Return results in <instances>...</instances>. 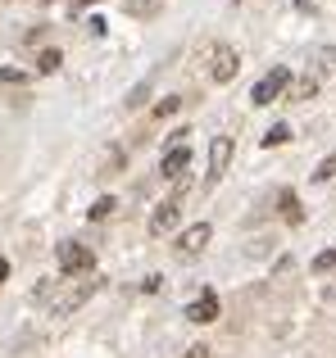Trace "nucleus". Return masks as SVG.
<instances>
[{"label": "nucleus", "mask_w": 336, "mask_h": 358, "mask_svg": "<svg viewBox=\"0 0 336 358\" xmlns=\"http://www.w3.org/2000/svg\"><path fill=\"white\" fill-rule=\"evenodd\" d=\"M286 87H291V69H268L264 78L255 82V91H250V100H255V105H268V100H277V96H282Z\"/></svg>", "instance_id": "f257e3e1"}, {"label": "nucleus", "mask_w": 336, "mask_h": 358, "mask_svg": "<svg viewBox=\"0 0 336 358\" xmlns=\"http://www.w3.org/2000/svg\"><path fill=\"white\" fill-rule=\"evenodd\" d=\"M55 259H59V268L69 272V277L73 272H91L96 268V254H91L87 245H78V241H64L59 250H55Z\"/></svg>", "instance_id": "f03ea898"}, {"label": "nucleus", "mask_w": 336, "mask_h": 358, "mask_svg": "<svg viewBox=\"0 0 336 358\" xmlns=\"http://www.w3.org/2000/svg\"><path fill=\"white\" fill-rule=\"evenodd\" d=\"M177 218H182V195H168L160 209H155L150 231H155V236H164V231H173V227H177Z\"/></svg>", "instance_id": "7ed1b4c3"}, {"label": "nucleus", "mask_w": 336, "mask_h": 358, "mask_svg": "<svg viewBox=\"0 0 336 358\" xmlns=\"http://www.w3.org/2000/svg\"><path fill=\"white\" fill-rule=\"evenodd\" d=\"M204 245H209V222H195V227H186L182 236H177V254H182V259H195Z\"/></svg>", "instance_id": "20e7f679"}, {"label": "nucleus", "mask_w": 336, "mask_h": 358, "mask_svg": "<svg viewBox=\"0 0 336 358\" xmlns=\"http://www.w3.org/2000/svg\"><path fill=\"white\" fill-rule=\"evenodd\" d=\"M227 164H232V136H218L209 145V186L218 182L223 173H227Z\"/></svg>", "instance_id": "39448f33"}, {"label": "nucleus", "mask_w": 336, "mask_h": 358, "mask_svg": "<svg viewBox=\"0 0 336 358\" xmlns=\"http://www.w3.org/2000/svg\"><path fill=\"white\" fill-rule=\"evenodd\" d=\"M186 317H191V322H214V317H218V295H214V290H200V295L186 304Z\"/></svg>", "instance_id": "423d86ee"}, {"label": "nucleus", "mask_w": 336, "mask_h": 358, "mask_svg": "<svg viewBox=\"0 0 336 358\" xmlns=\"http://www.w3.org/2000/svg\"><path fill=\"white\" fill-rule=\"evenodd\" d=\"M191 168V150L186 145H173V150H164V164H160V173L168 177V182H177V177Z\"/></svg>", "instance_id": "0eeeda50"}, {"label": "nucleus", "mask_w": 336, "mask_h": 358, "mask_svg": "<svg viewBox=\"0 0 336 358\" xmlns=\"http://www.w3.org/2000/svg\"><path fill=\"white\" fill-rule=\"evenodd\" d=\"M209 73H214V82H232V78H237V50H232V45H218Z\"/></svg>", "instance_id": "6e6552de"}, {"label": "nucleus", "mask_w": 336, "mask_h": 358, "mask_svg": "<svg viewBox=\"0 0 336 358\" xmlns=\"http://www.w3.org/2000/svg\"><path fill=\"white\" fill-rule=\"evenodd\" d=\"M277 209H282V218L291 222V227H300V222H304V209H300V200H295V191H282Z\"/></svg>", "instance_id": "1a4fd4ad"}, {"label": "nucleus", "mask_w": 336, "mask_h": 358, "mask_svg": "<svg viewBox=\"0 0 336 358\" xmlns=\"http://www.w3.org/2000/svg\"><path fill=\"white\" fill-rule=\"evenodd\" d=\"M114 209H118V204H114V195H100V200H96V204L87 209V218H91V222H105V218H109Z\"/></svg>", "instance_id": "9d476101"}, {"label": "nucleus", "mask_w": 336, "mask_h": 358, "mask_svg": "<svg viewBox=\"0 0 336 358\" xmlns=\"http://www.w3.org/2000/svg\"><path fill=\"white\" fill-rule=\"evenodd\" d=\"M59 64H64V55L55 50V45H50V50H41V55H36V73H59Z\"/></svg>", "instance_id": "9b49d317"}, {"label": "nucleus", "mask_w": 336, "mask_h": 358, "mask_svg": "<svg viewBox=\"0 0 336 358\" xmlns=\"http://www.w3.org/2000/svg\"><path fill=\"white\" fill-rule=\"evenodd\" d=\"M282 141H291V127H286V122H273V127L264 131V145L273 150V145H282Z\"/></svg>", "instance_id": "f8f14e48"}, {"label": "nucleus", "mask_w": 336, "mask_h": 358, "mask_svg": "<svg viewBox=\"0 0 336 358\" xmlns=\"http://www.w3.org/2000/svg\"><path fill=\"white\" fill-rule=\"evenodd\" d=\"M332 177H336V150H332V155H328V159L318 164V173H314V182H332Z\"/></svg>", "instance_id": "ddd939ff"}, {"label": "nucleus", "mask_w": 336, "mask_h": 358, "mask_svg": "<svg viewBox=\"0 0 336 358\" xmlns=\"http://www.w3.org/2000/svg\"><path fill=\"white\" fill-rule=\"evenodd\" d=\"M314 272H336V250H323L318 259H314Z\"/></svg>", "instance_id": "4468645a"}, {"label": "nucleus", "mask_w": 336, "mask_h": 358, "mask_svg": "<svg viewBox=\"0 0 336 358\" xmlns=\"http://www.w3.org/2000/svg\"><path fill=\"white\" fill-rule=\"evenodd\" d=\"M314 91H318V82H314V78H304V82H295V87H291V96H295V100H309Z\"/></svg>", "instance_id": "2eb2a0df"}, {"label": "nucleus", "mask_w": 336, "mask_h": 358, "mask_svg": "<svg viewBox=\"0 0 336 358\" xmlns=\"http://www.w3.org/2000/svg\"><path fill=\"white\" fill-rule=\"evenodd\" d=\"M177 105H182V96H164L160 105H155V114H160V118H168V114H177Z\"/></svg>", "instance_id": "dca6fc26"}, {"label": "nucleus", "mask_w": 336, "mask_h": 358, "mask_svg": "<svg viewBox=\"0 0 336 358\" xmlns=\"http://www.w3.org/2000/svg\"><path fill=\"white\" fill-rule=\"evenodd\" d=\"M136 105H146V87H136L132 96H127V109H136Z\"/></svg>", "instance_id": "f3484780"}, {"label": "nucleus", "mask_w": 336, "mask_h": 358, "mask_svg": "<svg viewBox=\"0 0 336 358\" xmlns=\"http://www.w3.org/2000/svg\"><path fill=\"white\" fill-rule=\"evenodd\" d=\"M160 286H164V277H146V281H141V290H146V295H155Z\"/></svg>", "instance_id": "a211bd4d"}, {"label": "nucleus", "mask_w": 336, "mask_h": 358, "mask_svg": "<svg viewBox=\"0 0 336 358\" xmlns=\"http://www.w3.org/2000/svg\"><path fill=\"white\" fill-rule=\"evenodd\" d=\"M0 78H5V82H27V73H18V69H0Z\"/></svg>", "instance_id": "6ab92c4d"}, {"label": "nucleus", "mask_w": 336, "mask_h": 358, "mask_svg": "<svg viewBox=\"0 0 336 358\" xmlns=\"http://www.w3.org/2000/svg\"><path fill=\"white\" fill-rule=\"evenodd\" d=\"M182 358H209V350H204V345H191V350H186Z\"/></svg>", "instance_id": "aec40b11"}, {"label": "nucleus", "mask_w": 336, "mask_h": 358, "mask_svg": "<svg viewBox=\"0 0 336 358\" xmlns=\"http://www.w3.org/2000/svg\"><path fill=\"white\" fill-rule=\"evenodd\" d=\"M5 277H9V263H5V259H0V281H5Z\"/></svg>", "instance_id": "412c9836"}, {"label": "nucleus", "mask_w": 336, "mask_h": 358, "mask_svg": "<svg viewBox=\"0 0 336 358\" xmlns=\"http://www.w3.org/2000/svg\"><path fill=\"white\" fill-rule=\"evenodd\" d=\"M295 5H309V0H295Z\"/></svg>", "instance_id": "4be33fe9"}, {"label": "nucleus", "mask_w": 336, "mask_h": 358, "mask_svg": "<svg viewBox=\"0 0 336 358\" xmlns=\"http://www.w3.org/2000/svg\"><path fill=\"white\" fill-rule=\"evenodd\" d=\"M41 5H46V0H41Z\"/></svg>", "instance_id": "5701e85b"}]
</instances>
